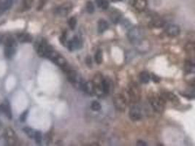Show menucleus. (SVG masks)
Listing matches in <instances>:
<instances>
[{"instance_id": "nucleus-31", "label": "nucleus", "mask_w": 195, "mask_h": 146, "mask_svg": "<svg viewBox=\"0 0 195 146\" xmlns=\"http://www.w3.org/2000/svg\"><path fill=\"white\" fill-rule=\"evenodd\" d=\"M187 52H189L190 55H194V43H188L186 47Z\"/></svg>"}, {"instance_id": "nucleus-9", "label": "nucleus", "mask_w": 195, "mask_h": 146, "mask_svg": "<svg viewBox=\"0 0 195 146\" xmlns=\"http://www.w3.org/2000/svg\"><path fill=\"white\" fill-rule=\"evenodd\" d=\"M67 47L70 51L76 50V49H80L82 46V42L80 39L78 37H75L72 40L67 43Z\"/></svg>"}, {"instance_id": "nucleus-10", "label": "nucleus", "mask_w": 195, "mask_h": 146, "mask_svg": "<svg viewBox=\"0 0 195 146\" xmlns=\"http://www.w3.org/2000/svg\"><path fill=\"white\" fill-rule=\"evenodd\" d=\"M165 32L168 36L176 37V36H178V35H180L181 29H180L179 26H177V25L170 24V25H168V26H167Z\"/></svg>"}, {"instance_id": "nucleus-14", "label": "nucleus", "mask_w": 195, "mask_h": 146, "mask_svg": "<svg viewBox=\"0 0 195 146\" xmlns=\"http://www.w3.org/2000/svg\"><path fill=\"white\" fill-rule=\"evenodd\" d=\"M13 0H3L0 3V13H4L6 10H9L13 5Z\"/></svg>"}, {"instance_id": "nucleus-20", "label": "nucleus", "mask_w": 195, "mask_h": 146, "mask_svg": "<svg viewBox=\"0 0 195 146\" xmlns=\"http://www.w3.org/2000/svg\"><path fill=\"white\" fill-rule=\"evenodd\" d=\"M185 69H186V71L188 73H189V74L190 73H194V69H195L194 62L191 60L187 61V62H186Z\"/></svg>"}, {"instance_id": "nucleus-32", "label": "nucleus", "mask_w": 195, "mask_h": 146, "mask_svg": "<svg viewBox=\"0 0 195 146\" xmlns=\"http://www.w3.org/2000/svg\"><path fill=\"white\" fill-rule=\"evenodd\" d=\"M86 10L88 13H93L94 11V5L92 1H88L86 3Z\"/></svg>"}, {"instance_id": "nucleus-6", "label": "nucleus", "mask_w": 195, "mask_h": 146, "mask_svg": "<svg viewBox=\"0 0 195 146\" xmlns=\"http://www.w3.org/2000/svg\"><path fill=\"white\" fill-rule=\"evenodd\" d=\"M72 9H73V5L70 3H65L63 5L57 7L55 10V13L58 16H65L71 12Z\"/></svg>"}, {"instance_id": "nucleus-22", "label": "nucleus", "mask_w": 195, "mask_h": 146, "mask_svg": "<svg viewBox=\"0 0 195 146\" xmlns=\"http://www.w3.org/2000/svg\"><path fill=\"white\" fill-rule=\"evenodd\" d=\"M33 4V0H23L22 2L21 11H26L31 9Z\"/></svg>"}, {"instance_id": "nucleus-28", "label": "nucleus", "mask_w": 195, "mask_h": 146, "mask_svg": "<svg viewBox=\"0 0 195 146\" xmlns=\"http://www.w3.org/2000/svg\"><path fill=\"white\" fill-rule=\"evenodd\" d=\"M23 131L24 132V133L27 135L28 137L34 138V129H31V128L30 127H24L23 129Z\"/></svg>"}, {"instance_id": "nucleus-39", "label": "nucleus", "mask_w": 195, "mask_h": 146, "mask_svg": "<svg viewBox=\"0 0 195 146\" xmlns=\"http://www.w3.org/2000/svg\"><path fill=\"white\" fill-rule=\"evenodd\" d=\"M95 1H96V3H97V6H98L99 7H101L102 4V2L104 0H95Z\"/></svg>"}, {"instance_id": "nucleus-30", "label": "nucleus", "mask_w": 195, "mask_h": 146, "mask_svg": "<svg viewBox=\"0 0 195 146\" xmlns=\"http://www.w3.org/2000/svg\"><path fill=\"white\" fill-rule=\"evenodd\" d=\"M91 108L94 111H99V110H101L102 106L100 104V102H97V101H94V102L91 103Z\"/></svg>"}, {"instance_id": "nucleus-18", "label": "nucleus", "mask_w": 195, "mask_h": 146, "mask_svg": "<svg viewBox=\"0 0 195 146\" xmlns=\"http://www.w3.org/2000/svg\"><path fill=\"white\" fill-rule=\"evenodd\" d=\"M151 25L156 28H162L165 25V22L159 18H155L151 21Z\"/></svg>"}, {"instance_id": "nucleus-3", "label": "nucleus", "mask_w": 195, "mask_h": 146, "mask_svg": "<svg viewBox=\"0 0 195 146\" xmlns=\"http://www.w3.org/2000/svg\"><path fill=\"white\" fill-rule=\"evenodd\" d=\"M150 102L153 109L158 113H162L164 110L165 107V101L162 97L154 96L150 99Z\"/></svg>"}, {"instance_id": "nucleus-40", "label": "nucleus", "mask_w": 195, "mask_h": 146, "mask_svg": "<svg viewBox=\"0 0 195 146\" xmlns=\"http://www.w3.org/2000/svg\"><path fill=\"white\" fill-rule=\"evenodd\" d=\"M137 145H143V146H145L146 145V142H145L144 141H142V140H138L137 142Z\"/></svg>"}, {"instance_id": "nucleus-24", "label": "nucleus", "mask_w": 195, "mask_h": 146, "mask_svg": "<svg viewBox=\"0 0 195 146\" xmlns=\"http://www.w3.org/2000/svg\"><path fill=\"white\" fill-rule=\"evenodd\" d=\"M165 97L167 98L168 100H169L172 102H174V103H178V102H179L176 95L174 94L173 93H169H169H165Z\"/></svg>"}, {"instance_id": "nucleus-8", "label": "nucleus", "mask_w": 195, "mask_h": 146, "mask_svg": "<svg viewBox=\"0 0 195 146\" xmlns=\"http://www.w3.org/2000/svg\"><path fill=\"white\" fill-rule=\"evenodd\" d=\"M4 138L7 140V142L10 145H13L14 143H16V140H17V137H16V133L10 128L7 129L4 132Z\"/></svg>"}, {"instance_id": "nucleus-35", "label": "nucleus", "mask_w": 195, "mask_h": 146, "mask_svg": "<svg viewBox=\"0 0 195 146\" xmlns=\"http://www.w3.org/2000/svg\"><path fill=\"white\" fill-rule=\"evenodd\" d=\"M109 7V2L107 1V0H104L102 4L101 7L104 9V10H106V9H107V7Z\"/></svg>"}, {"instance_id": "nucleus-5", "label": "nucleus", "mask_w": 195, "mask_h": 146, "mask_svg": "<svg viewBox=\"0 0 195 146\" xmlns=\"http://www.w3.org/2000/svg\"><path fill=\"white\" fill-rule=\"evenodd\" d=\"M113 103L115 108L119 110H124L127 107V100L121 94H116L114 96Z\"/></svg>"}, {"instance_id": "nucleus-36", "label": "nucleus", "mask_w": 195, "mask_h": 146, "mask_svg": "<svg viewBox=\"0 0 195 146\" xmlns=\"http://www.w3.org/2000/svg\"><path fill=\"white\" fill-rule=\"evenodd\" d=\"M152 79L155 83H159V82L160 81V78L158 76L156 75V74H152Z\"/></svg>"}, {"instance_id": "nucleus-2", "label": "nucleus", "mask_w": 195, "mask_h": 146, "mask_svg": "<svg viewBox=\"0 0 195 146\" xmlns=\"http://www.w3.org/2000/svg\"><path fill=\"white\" fill-rule=\"evenodd\" d=\"M53 51V49L52 48L51 46L48 44L46 40H43L40 44H39L37 49V52L39 56H41V57L48 58V59Z\"/></svg>"}, {"instance_id": "nucleus-19", "label": "nucleus", "mask_w": 195, "mask_h": 146, "mask_svg": "<svg viewBox=\"0 0 195 146\" xmlns=\"http://www.w3.org/2000/svg\"><path fill=\"white\" fill-rule=\"evenodd\" d=\"M121 18V15L120 14V13L118 11H114L113 13H111L110 15V19H111L112 22L113 23H119L120 21Z\"/></svg>"}, {"instance_id": "nucleus-38", "label": "nucleus", "mask_w": 195, "mask_h": 146, "mask_svg": "<svg viewBox=\"0 0 195 146\" xmlns=\"http://www.w3.org/2000/svg\"><path fill=\"white\" fill-rule=\"evenodd\" d=\"M45 2H46V0H41L40 2V4H39V7H38V9H37V10H41V9L43 7V6L45 5Z\"/></svg>"}, {"instance_id": "nucleus-25", "label": "nucleus", "mask_w": 195, "mask_h": 146, "mask_svg": "<svg viewBox=\"0 0 195 146\" xmlns=\"http://www.w3.org/2000/svg\"><path fill=\"white\" fill-rule=\"evenodd\" d=\"M34 138L36 143L38 144V145H40V144L42 143V141H43V135H42V133L40 131H36V132H34Z\"/></svg>"}, {"instance_id": "nucleus-1", "label": "nucleus", "mask_w": 195, "mask_h": 146, "mask_svg": "<svg viewBox=\"0 0 195 146\" xmlns=\"http://www.w3.org/2000/svg\"><path fill=\"white\" fill-rule=\"evenodd\" d=\"M144 37L145 32L143 29L140 26H135L132 28L127 34V37L130 42L135 46L144 40Z\"/></svg>"}, {"instance_id": "nucleus-4", "label": "nucleus", "mask_w": 195, "mask_h": 146, "mask_svg": "<svg viewBox=\"0 0 195 146\" xmlns=\"http://www.w3.org/2000/svg\"><path fill=\"white\" fill-rule=\"evenodd\" d=\"M129 96H130V99L132 102H138L139 98H140V89L136 83H132L130 84V88H129Z\"/></svg>"}, {"instance_id": "nucleus-41", "label": "nucleus", "mask_w": 195, "mask_h": 146, "mask_svg": "<svg viewBox=\"0 0 195 146\" xmlns=\"http://www.w3.org/2000/svg\"><path fill=\"white\" fill-rule=\"evenodd\" d=\"M2 40H3V36L1 35H0V43L2 41Z\"/></svg>"}, {"instance_id": "nucleus-17", "label": "nucleus", "mask_w": 195, "mask_h": 146, "mask_svg": "<svg viewBox=\"0 0 195 146\" xmlns=\"http://www.w3.org/2000/svg\"><path fill=\"white\" fill-rule=\"evenodd\" d=\"M109 28V24L105 20H100L98 23V32L100 33H103L107 30Z\"/></svg>"}, {"instance_id": "nucleus-16", "label": "nucleus", "mask_w": 195, "mask_h": 146, "mask_svg": "<svg viewBox=\"0 0 195 146\" xmlns=\"http://www.w3.org/2000/svg\"><path fill=\"white\" fill-rule=\"evenodd\" d=\"M18 39L21 43H31L32 41V37L27 33H21L19 35Z\"/></svg>"}, {"instance_id": "nucleus-42", "label": "nucleus", "mask_w": 195, "mask_h": 146, "mask_svg": "<svg viewBox=\"0 0 195 146\" xmlns=\"http://www.w3.org/2000/svg\"><path fill=\"white\" fill-rule=\"evenodd\" d=\"M1 126H2V124H1V121H0V129H1Z\"/></svg>"}, {"instance_id": "nucleus-37", "label": "nucleus", "mask_w": 195, "mask_h": 146, "mask_svg": "<svg viewBox=\"0 0 195 146\" xmlns=\"http://www.w3.org/2000/svg\"><path fill=\"white\" fill-rule=\"evenodd\" d=\"M85 62H86L87 65H88V67H91L92 62H91V57H90V56H88V57L86 58V59H85Z\"/></svg>"}, {"instance_id": "nucleus-33", "label": "nucleus", "mask_w": 195, "mask_h": 146, "mask_svg": "<svg viewBox=\"0 0 195 146\" xmlns=\"http://www.w3.org/2000/svg\"><path fill=\"white\" fill-rule=\"evenodd\" d=\"M28 110H26V111L23 112V113L21 114L20 116V121L23 123L26 120V118H27L28 116Z\"/></svg>"}, {"instance_id": "nucleus-27", "label": "nucleus", "mask_w": 195, "mask_h": 146, "mask_svg": "<svg viewBox=\"0 0 195 146\" xmlns=\"http://www.w3.org/2000/svg\"><path fill=\"white\" fill-rule=\"evenodd\" d=\"M5 46H10V47H16V42L15 39L12 37H8L5 40Z\"/></svg>"}, {"instance_id": "nucleus-21", "label": "nucleus", "mask_w": 195, "mask_h": 146, "mask_svg": "<svg viewBox=\"0 0 195 146\" xmlns=\"http://www.w3.org/2000/svg\"><path fill=\"white\" fill-rule=\"evenodd\" d=\"M139 79H140V81L142 82V83H149L150 79H151V76H150L149 73L147 72H142L140 73L139 74Z\"/></svg>"}, {"instance_id": "nucleus-11", "label": "nucleus", "mask_w": 195, "mask_h": 146, "mask_svg": "<svg viewBox=\"0 0 195 146\" xmlns=\"http://www.w3.org/2000/svg\"><path fill=\"white\" fill-rule=\"evenodd\" d=\"M0 113H2L8 118V119L11 120L13 118V114H12L11 108H10V104L8 102H6L0 105Z\"/></svg>"}, {"instance_id": "nucleus-7", "label": "nucleus", "mask_w": 195, "mask_h": 146, "mask_svg": "<svg viewBox=\"0 0 195 146\" xmlns=\"http://www.w3.org/2000/svg\"><path fill=\"white\" fill-rule=\"evenodd\" d=\"M130 118L133 121H137L139 120L142 118V111L138 106L132 107L130 110Z\"/></svg>"}, {"instance_id": "nucleus-13", "label": "nucleus", "mask_w": 195, "mask_h": 146, "mask_svg": "<svg viewBox=\"0 0 195 146\" xmlns=\"http://www.w3.org/2000/svg\"><path fill=\"white\" fill-rule=\"evenodd\" d=\"M147 4H148L147 0H134L133 7L137 11L142 12L146 8Z\"/></svg>"}, {"instance_id": "nucleus-43", "label": "nucleus", "mask_w": 195, "mask_h": 146, "mask_svg": "<svg viewBox=\"0 0 195 146\" xmlns=\"http://www.w3.org/2000/svg\"><path fill=\"white\" fill-rule=\"evenodd\" d=\"M112 1H119V0H111Z\"/></svg>"}, {"instance_id": "nucleus-15", "label": "nucleus", "mask_w": 195, "mask_h": 146, "mask_svg": "<svg viewBox=\"0 0 195 146\" xmlns=\"http://www.w3.org/2000/svg\"><path fill=\"white\" fill-rule=\"evenodd\" d=\"M16 47H10V46H5L4 50V55L7 59H10L16 54Z\"/></svg>"}, {"instance_id": "nucleus-26", "label": "nucleus", "mask_w": 195, "mask_h": 146, "mask_svg": "<svg viewBox=\"0 0 195 146\" xmlns=\"http://www.w3.org/2000/svg\"><path fill=\"white\" fill-rule=\"evenodd\" d=\"M95 62L96 63L100 64L102 63L103 58H102V52L101 50H98L95 53Z\"/></svg>"}, {"instance_id": "nucleus-23", "label": "nucleus", "mask_w": 195, "mask_h": 146, "mask_svg": "<svg viewBox=\"0 0 195 146\" xmlns=\"http://www.w3.org/2000/svg\"><path fill=\"white\" fill-rule=\"evenodd\" d=\"M102 90L105 94H107L110 93V83H109L107 80H106L105 79H103L102 83Z\"/></svg>"}, {"instance_id": "nucleus-29", "label": "nucleus", "mask_w": 195, "mask_h": 146, "mask_svg": "<svg viewBox=\"0 0 195 146\" xmlns=\"http://www.w3.org/2000/svg\"><path fill=\"white\" fill-rule=\"evenodd\" d=\"M68 23L70 29H71L72 30H74L76 27V25H77V20H76V18L75 17H72L70 18V20H69Z\"/></svg>"}, {"instance_id": "nucleus-34", "label": "nucleus", "mask_w": 195, "mask_h": 146, "mask_svg": "<svg viewBox=\"0 0 195 146\" xmlns=\"http://www.w3.org/2000/svg\"><path fill=\"white\" fill-rule=\"evenodd\" d=\"M67 32H65L62 34L61 37H60V42L62 43L63 45H66V43L67 44V43H68V42H67Z\"/></svg>"}, {"instance_id": "nucleus-12", "label": "nucleus", "mask_w": 195, "mask_h": 146, "mask_svg": "<svg viewBox=\"0 0 195 146\" xmlns=\"http://www.w3.org/2000/svg\"><path fill=\"white\" fill-rule=\"evenodd\" d=\"M80 89L89 95H93L94 94V82H83L80 86Z\"/></svg>"}]
</instances>
